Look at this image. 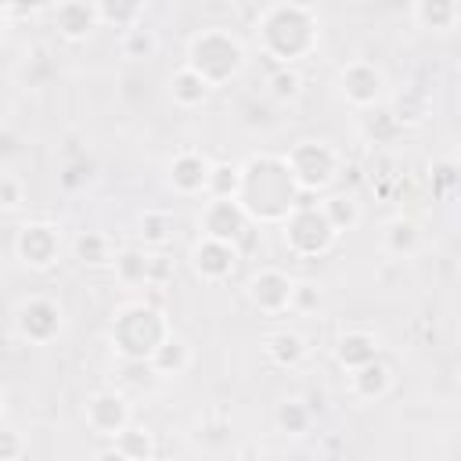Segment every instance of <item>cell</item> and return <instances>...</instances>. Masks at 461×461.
Wrapping results in <instances>:
<instances>
[{"mask_svg":"<svg viewBox=\"0 0 461 461\" xmlns=\"http://www.w3.org/2000/svg\"><path fill=\"white\" fill-rule=\"evenodd\" d=\"M238 205L245 209V216L252 223L263 227H277L299 202L303 191L295 187L285 155L274 151H256L245 162H238V191H234Z\"/></svg>","mask_w":461,"mask_h":461,"instance_id":"cell-1","label":"cell"},{"mask_svg":"<svg viewBox=\"0 0 461 461\" xmlns=\"http://www.w3.org/2000/svg\"><path fill=\"white\" fill-rule=\"evenodd\" d=\"M256 47L274 65H299L321 43V18L303 0H277L256 18Z\"/></svg>","mask_w":461,"mask_h":461,"instance_id":"cell-2","label":"cell"},{"mask_svg":"<svg viewBox=\"0 0 461 461\" xmlns=\"http://www.w3.org/2000/svg\"><path fill=\"white\" fill-rule=\"evenodd\" d=\"M173 335V321L162 306L148 299H130L115 306L108 321V346L119 360H151V353Z\"/></svg>","mask_w":461,"mask_h":461,"instance_id":"cell-3","label":"cell"},{"mask_svg":"<svg viewBox=\"0 0 461 461\" xmlns=\"http://www.w3.org/2000/svg\"><path fill=\"white\" fill-rule=\"evenodd\" d=\"M184 65H187L191 72H198L212 90H220V86L234 83V79L245 72L249 50H245V43H241L230 29H223V25H205V29H198V32L187 40V47H184Z\"/></svg>","mask_w":461,"mask_h":461,"instance_id":"cell-4","label":"cell"},{"mask_svg":"<svg viewBox=\"0 0 461 461\" xmlns=\"http://www.w3.org/2000/svg\"><path fill=\"white\" fill-rule=\"evenodd\" d=\"M285 166H288L295 187H299L303 198H306V194H324V191H331L335 180H339L342 169H346V158H342V151H339L331 140H324V137H303V140H295V144L285 151Z\"/></svg>","mask_w":461,"mask_h":461,"instance_id":"cell-5","label":"cell"},{"mask_svg":"<svg viewBox=\"0 0 461 461\" xmlns=\"http://www.w3.org/2000/svg\"><path fill=\"white\" fill-rule=\"evenodd\" d=\"M277 230H281V245H285L295 259H321V256H328V252L335 249V241H339V234H335V227L328 223V216L321 212V205H317V202H306V198L277 223Z\"/></svg>","mask_w":461,"mask_h":461,"instance_id":"cell-6","label":"cell"},{"mask_svg":"<svg viewBox=\"0 0 461 461\" xmlns=\"http://www.w3.org/2000/svg\"><path fill=\"white\" fill-rule=\"evenodd\" d=\"M331 86H335V97L353 112H371L389 97L385 68L367 61V58H353V61L339 65Z\"/></svg>","mask_w":461,"mask_h":461,"instance_id":"cell-7","label":"cell"},{"mask_svg":"<svg viewBox=\"0 0 461 461\" xmlns=\"http://www.w3.org/2000/svg\"><path fill=\"white\" fill-rule=\"evenodd\" d=\"M65 331V306L50 295H25L14 306V335L25 346H50Z\"/></svg>","mask_w":461,"mask_h":461,"instance_id":"cell-8","label":"cell"},{"mask_svg":"<svg viewBox=\"0 0 461 461\" xmlns=\"http://www.w3.org/2000/svg\"><path fill=\"white\" fill-rule=\"evenodd\" d=\"M14 259L25 270H36V274L58 267V259H61V227L50 223V220L22 223L18 234H14Z\"/></svg>","mask_w":461,"mask_h":461,"instance_id":"cell-9","label":"cell"},{"mask_svg":"<svg viewBox=\"0 0 461 461\" xmlns=\"http://www.w3.org/2000/svg\"><path fill=\"white\" fill-rule=\"evenodd\" d=\"M238 259H241V252H238L234 241H220V238H205V234H198L187 249V267L205 285L230 281L234 270H238Z\"/></svg>","mask_w":461,"mask_h":461,"instance_id":"cell-10","label":"cell"},{"mask_svg":"<svg viewBox=\"0 0 461 461\" xmlns=\"http://www.w3.org/2000/svg\"><path fill=\"white\" fill-rule=\"evenodd\" d=\"M194 227L205 238H220V241L241 245L245 234H249V227H252V220L245 216V209L238 205V198H212L209 194V198H202V209L194 216Z\"/></svg>","mask_w":461,"mask_h":461,"instance_id":"cell-11","label":"cell"},{"mask_svg":"<svg viewBox=\"0 0 461 461\" xmlns=\"http://www.w3.org/2000/svg\"><path fill=\"white\" fill-rule=\"evenodd\" d=\"M292 285L295 277H288L281 267H259L249 281H245V299L256 313L263 317H281L288 313V303H292Z\"/></svg>","mask_w":461,"mask_h":461,"instance_id":"cell-12","label":"cell"},{"mask_svg":"<svg viewBox=\"0 0 461 461\" xmlns=\"http://www.w3.org/2000/svg\"><path fill=\"white\" fill-rule=\"evenodd\" d=\"M83 421H86V429L94 436L112 439L119 429H126L133 421V407H130L122 389H97L83 403Z\"/></svg>","mask_w":461,"mask_h":461,"instance_id":"cell-13","label":"cell"},{"mask_svg":"<svg viewBox=\"0 0 461 461\" xmlns=\"http://www.w3.org/2000/svg\"><path fill=\"white\" fill-rule=\"evenodd\" d=\"M209 166L212 158L198 148H180L169 162H166V187L176 198H205V184H209Z\"/></svg>","mask_w":461,"mask_h":461,"instance_id":"cell-14","label":"cell"},{"mask_svg":"<svg viewBox=\"0 0 461 461\" xmlns=\"http://www.w3.org/2000/svg\"><path fill=\"white\" fill-rule=\"evenodd\" d=\"M50 29L65 43H86L101 29L97 11H94V0H58L50 7Z\"/></svg>","mask_w":461,"mask_h":461,"instance_id":"cell-15","label":"cell"},{"mask_svg":"<svg viewBox=\"0 0 461 461\" xmlns=\"http://www.w3.org/2000/svg\"><path fill=\"white\" fill-rule=\"evenodd\" d=\"M393 382H396L393 378V367L382 360V353L346 371V393L357 403H378V400H385L393 393Z\"/></svg>","mask_w":461,"mask_h":461,"instance_id":"cell-16","label":"cell"},{"mask_svg":"<svg viewBox=\"0 0 461 461\" xmlns=\"http://www.w3.org/2000/svg\"><path fill=\"white\" fill-rule=\"evenodd\" d=\"M378 249L389 259L407 263V259H414L425 249V230H421V223L414 216H403V212L400 216H389L382 223V230H378Z\"/></svg>","mask_w":461,"mask_h":461,"instance_id":"cell-17","label":"cell"},{"mask_svg":"<svg viewBox=\"0 0 461 461\" xmlns=\"http://www.w3.org/2000/svg\"><path fill=\"white\" fill-rule=\"evenodd\" d=\"M378 353H382V339L375 331H367V328H346L331 346V357H335V364L342 371H349V367H357V364H364V360H371Z\"/></svg>","mask_w":461,"mask_h":461,"instance_id":"cell-18","label":"cell"},{"mask_svg":"<svg viewBox=\"0 0 461 461\" xmlns=\"http://www.w3.org/2000/svg\"><path fill=\"white\" fill-rule=\"evenodd\" d=\"M101 457H119V461H151L155 457V432L144 429V425H126L119 429L108 447L101 450Z\"/></svg>","mask_w":461,"mask_h":461,"instance_id":"cell-19","label":"cell"},{"mask_svg":"<svg viewBox=\"0 0 461 461\" xmlns=\"http://www.w3.org/2000/svg\"><path fill=\"white\" fill-rule=\"evenodd\" d=\"M411 18L418 29L447 36L457 29L461 18V0H411Z\"/></svg>","mask_w":461,"mask_h":461,"instance_id":"cell-20","label":"cell"},{"mask_svg":"<svg viewBox=\"0 0 461 461\" xmlns=\"http://www.w3.org/2000/svg\"><path fill=\"white\" fill-rule=\"evenodd\" d=\"M112 274L122 288H151V252L140 245L115 249L112 256Z\"/></svg>","mask_w":461,"mask_h":461,"instance_id":"cell-21","label":"cell"},{"mask_svg":"<svg viewBox=\"0 0 461 461\" xmlns=\"http://www.w3.org/2000/svg\"><path fill=\"white\" fill-rule=\"evenodd\" d=\"M429 112H432V97H429V90L418 86V83H411V86H403V90H396V94L389 97V115L400 122V130L421 126V122L429 119Z\"/></svg>","mask_w":461,"mask_h":461,"instance_id":"cell-22","label":"cell"},{"mask_svg":"<svg viewBox=\"0 0 461 461\" xmlns=\"http://www.w3.org/2000/svg\"><path fill=\"white\" fill-rule=\"evenodd\" d=\"M263 353H267V360H270L274 367H281V371H295V367L306 360L310 346H306L303 331H295V328H281V331H274V335L267 339Z\"/></svg>","mask_w":461,"mask_h":461,"instance_id":"cell-23","label":"cell"},{"mask_svg":"<svg viewBox=\"0 0 461 461\" xmlns=\"http://www.w3.org/2000/svg\"><path fill=\"white\" fill-rule=\"evenodd\" d=\"M317 205H321V212L328 216V223L335 227V234H339V238H342V234H349V230H357V227L364 223V209H360L357 194H349V191L324 194Z\"/></svg>","mask_w":461,"mask_h":461,"instance_id":"cell-24","label":"cell"},{"mask_svg":"<svg viewBox=\"0 0 461 461\" xmlns=\"http://www.w3.org/2000/svg\"><path fill=\"white\" fill-rule=\"evenodd\" d=\"M191 360H194V353H191L187 339H180V335L173 331V335L151 353L148 367L155 371V378H176V375H184V371L191 367Z\"/></svg>","mask_w":461,"mask_h":461,"instance_id":"cell-25","label":"cell"},{"mask_svg":"<svg viewBox=\"0 0 461 461\" xmlns=\"http://www.w3.org/2000/svg\"><path fill=\"white\" fill-rule=\"evenodd\" d=\"M209 94H212V86L198 76V72H191L187 65H180V68H173V76H169V101L176 104V108H202L205 101H209Z\"/></svg>","mask_w":461,"mask_h":461,"instance_id":"cell-26","label":"cell"},{"mask_svg":"<svg viewBox=\"0 0 461 461\" xmlns=\"http://www.w3.org/2000/svg\"><path fill=\"white\" fill-rule=\"evenodd\" d=\"M274 429L281 436H288V439L310 436V429H313V407L306 400H299V396H285L274 407Z\"/></svg>","mask_w":461,"mask_h":461,"instance_id":"cell-27","label":"cell"},{"mask_svg":"<svg viewBox=\"0 0 461 461\" xmlns=\"http://www.w3.org/2000/svg\"><path fill=\"white\" fill-rule=\"evenodd\" d=\"M94 11H97V22L108 25V29H133L144 22L148 14V0H94Z\"/></svg>","mask_w":461,"mask_h":461,"instance_id":"cell-28","label":"cell"},{"mask_svg":"<svg viewBox=\"0 0 461 461\" xmlns=\"http://www.w3.org/2000/svg\"><path fill=\"white\" fill-rule=\"evenodd\" d=\"M173 230H176V220L166 209H144L137 216V234H140L144 249H166L173 241Z\"/></svg>","mask_w":461,"mask_h":461,"instance_id":"cell-29","label":"cell"},{"mask_svg":"<svg viewBox=\"0 0 461 461\" xmlns=\"http://www.w3.org/2000/svg\"><path fill=\"white\" fill-rule=\"evenodd\" d=\"M72 256H76L83 267L97 270V267H112L115 249H112L108 234H101V230H79L76 241H72Z\"/></svg>","mask_w":461,"mask_h":461,"instance_id":"cell-30","label":"cell"},{"mask_svg":"<svg viewBox=\"0 0 461 461\" xmlns=\"http://www.w3.org/2000/svg\"><path fill=\"white\" fill-rule=\"evenodd\" d=\"M155 50H158V36H155V29H148L144 22L119 32V54H122L126 61H148V58H155Z\"/></svg>","mask_w":461,"mask_h":461,"instance_id":"cell-31","label":"cell"},{"mask_svg":"<svg viewBox=\"0 0 461 461\" xmlns=\"http://www.w3.org/2000/svg\"><path fill=\"white\" fill-rule=\"evenodd\" d=\"M267 94H270L277 104L299 101V94H303V76H299V68H295V65H274V72H270V79H267Z\"/></svg>","mask_w":461,"mask_h":461,"instance_id":"cell-32","label":"cell"},{"mask_svg":"<svg viewBox=\"0 0 461 461\" xmlns=\"http://www.w3.org/2000/svg\"><path fill=\"white\" fill-rule=\"evenodd\" d=\"M360 133H364V140L367 144H389L393 137H400L403 130H400V122L389 115V108H371L367 115H364V122H360Z\"/></svg>","mask_w":461,"mask_h":461,"instance_id":"cell-33","label":"cell"},{"mask_svg":"<svg viewBox=\"0 0 461 461\" xmlns=\"http://www.w3.org/2000/svg\"><path fill=\"white\" fill-rule=\"evenodd\" d=\"M429 184H432V194L436 198H450L457 191V158L454 155L432 158L429 162Z\"/></svg>","mask_w":461,"mask_h":461,"instance_id":"cell-34","label":"cell"},{"mask_svg":"<svg viewBox=\"0 0 461 461\" xmlns=\"http://www.w3.org/2000/svg\"><path fill=\"white\" fill-rule=\"evenodd\" d=\"M238 191V162H212L209 166V184H205V198H234Z\"/></svg>","mask_w":461,"mask_h":461,"instance_id":"cell-35","label":"cell"},{"mask_svg":"<svg viewBox=\"0 0 461 461\" xmlns=\"http://www.w3.org/2000/svg\"><path fill=\"white\" fill-rule=\"evenodd\" d=\"M317 306H321V285L317 281H295L292 285L288 313H313Z\"/></svg>","mask_w":461,"mask_h":461,"instance_id":"cell-36","label":"cell"},{"mask_svg":"<svg viewBox=\"0 0 461 461\" xmlns=\"http://www.w3.org/2000/svg\"><path fill=\"white\" fill-rule=\"evenodd\" d=\"M25 205V184L11 173H0V212H18Z\"/></svg>","mask_w":461,"mask_h":461,"instance_id":"cell-37","label":"cell"},{"mask_svg":"<svg viewBox=\"0 0 461 461\" xmlns=\"http://www.w3.org/2000/svg\"><path fill=\"white\" fill-rule=\"evenodd\" d=\"M151 252V288H162L173 277V259L166 256V249H148Z\"/></svg>","mask_w":461,"mask_h":461,"instance_id":"cell-38","label":"cell"},{"mask_svg":"<svg viewBox=\"0 0 461 461\" xmlns=\"http://www.w3.org/2000/svg\"><path fill=\"white\" fill-rule=\"evenodd\" d=\"M29 447H25V439H22V432H14V429H0V461H14V457H22Z\"/></svg>","mask_w":461,"mask_h":461,"instance_id":"cell-39","label":"cell"},{"mask_svg":"<svg viewBox=\"0 0 461 461\" xmlns=\"http://www.w3.org/2000/svg\"><path fill=\"white\" fill-rule=\"evenodd\" d=\"M90 180V169L83 173V166H65V173H61V187H83Z\"/></svg>","mask_w":461,"mask_h":461,"instance_id":"cell-40","label":"cell"},{"mask_svg":"<svg viewBox=\"0 0 461 461\" xmlns=\"http://www.w3.org/2000/svg\"><path fill=\"white\" fill-rule=\"evenodd\" d=\"M58 0H14V14H40V11H50Z\"/></svg>","mask_w":461,"mask_h":461,"instance_id":"cell-41","label":"cell"},{"mask_svg":"<svg viewBox=\"0 0 461 461\" xmlns=\"http://www.w3.org/2000/svg\"><path fill=\"white\" fill-rule=\"evenodd\" d=\"M4 36H7V14L0 11V47H4Z\"/></svg>","mask_w":461,"mask_h":461,"instance_id":"cell-42","label":"cell"},{"mask_svg":"<svg viewBox=\"0 0 461 461\" xmlns=\"http://www.w3.org/2000/svg\"><path fill=\"white\" fill-rule=\"evenodd\" d=\"M0 11L7 14V11H14V0H0Z\"/></svg>","mask_w":461,"mask_h":461,"instance_id":"cell-43","label":"cell"},{"mask_svg":"<svg viewBox=\"0 0 461 461\" xmlns=\"http://www.w3.org/2000/svg\"><path fill=\"white\" fill-rule=\"evenodd\" d=\"M0 414H4V389H0Z\"/></svg>","mask_w":461,"mask_h":461,"instance_id":"cell-44","label":"cell"}]
</instances>
